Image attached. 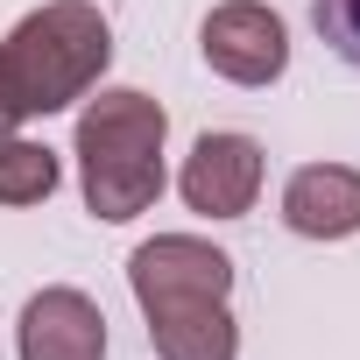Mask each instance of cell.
<instances>
[{"instance_id":"5b68a950","label":"cell","mask_w":360,"mask_h":360,"mask_svg":"<svg viewBox=\"0 0 360 360\" xmlns=\"http://www.w3.org/2000/svg\"><path fill=\"white\" fill-rule=\"evenodd\" d=\"M176 191L205 219H240L262 198V141L255 134H198V148L184 155Z\"/></svg>"},{"instance_id":"9c48e42d","label":"cell","mask_w":360,"mask_h":360,"mask_svg":"<svg viewBox=\"0 0 360 360\" xmlns=\"http://www.w3.org/2000/svg\"><path fill=\"white\" fill-rule=\"evenodd\" d=\"M57 155L43 148V141H0V205H43L50 191H57Z\"/></svg>"},{"instance_id":"277c9868","label":"cell","mask_w":360,"mask_h":360,"mask_svg":"<svg viewBox=\"0 0 360 360\" xmlns=\"http://www.w3.org/2000/svg\"><path fill=\"white\" fill-rule=\"evenodd\" d=\"M198 50H205V64L226 85H276L283 64H290V29H283V15L262 8V0H226V8L205 15Z\"/></svg>"},{"instance_id":"8fae6325","label":"cell","mask_w":360,"mask_h":360,"mask_svg":"<svg viewBox=\"0 0 360 360\" xmlns=\"http://www.w3.org/2000/svg\"><path fill=\"white\" fill-rule=\"evenodd\" d=\"M22 127V106H15V92H8V78H0V141H8Z\"/></svg>"},{"instance_id":"3957f363","label":"cell","mask_w":360,"mask_h":360,"mask_svg":"<svg viewBox=\"0 0 360 360\" xmlns=\"http://www.w3.org/2000/svg\"><path fill=\"white\" fill-rule=\"evenodd\" d=\"M127 283H134L141 318L176 311V304H226V290H233V262H226L212 240H191V233H155V240H141V248H134Z\"/></svg>"},{"instance_id":"8992f818","label":"cell","mask_w":360,"mask_h":360,"mask_svg":"<svg viewBox=\"0 0 360 360\" xmlns=\"http://www.w3.org/2000/svg\"><path fill=\"white\" fill-rule=\"evenodd\" d=\"M283 226L304 240H346L360 233V169L346 162H304L283 184Z\"/></svg>"},{"instance_id":"6da1fadb","label":"cell","mask_w":360,"mask_h":360,"mask_svg":"<svg viewBox=\"0 0 360 360\" xmlns=\"http://www.w3.org/2000/svg\"><path fill=\"white\" fill-rule=\"evenodd\" d=\"M162 134H169V113L134 85H106L78 113V184L92 219L120 226L162 198Z\"/></svg>"},{"instance_id":"ba28073f","label":"cell","mask_w":360,"mask_h":360,"mask_svg":"<svg viewBox=\"0 0 360 360\" xmlns=\"http://www.w3.org/2000/svg\"><path fill=\"white\" fill-rule=\"evenodd\" d=\"M148 346H155V360H233L240 325L226 304H176V311L148 318Z\"/></svg>"},{"instance_id":"30bf717a","label":"cell","mask_w":360,"mask_h":360,"mask_svg":"<svg viewBox=\"0 0 360 360\" xmlns=\"http://www.w3.org/2000/svg\"><path fill=\"white\" fill-rule=\"evenodd\" d=\"M311 22H318V36L360 71V0H311Z\"/></svg>"},{"instance_id":"7a4b0ae2","label":"cell","mask_w":360,"mask_h":360,"mask_svg":"<svg viewBox=\"0 0 360 360\" xmlns=\"http://www.w3.org/2000/svg\"><path fill=\"white\" fill-rule=\"evenodd\" d=\"M106 64H113V29L92 0H50V8L22 15L0 43V78H8L22 120L85 99L106 78Z\"/></svg>"},{"instance_id":"52a82bcc","label":"cell","mask_w":360,"mask_h":360,"mask_svg":"<svg viewBox=\"0 0 360 360\" xmlns=\"http://www.w3.org/2000/svg\"><path fill=\"white\" fill-rule=\"evenodd\" d=\"M22 360H106V318L85 290H43L22 311Z\"/></svg>"}]
</instances>
